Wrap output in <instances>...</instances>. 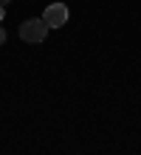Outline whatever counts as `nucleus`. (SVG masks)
Masks as SVG:
<instances>
[{
	"mask_svg": "<svg viewBox=\"0 0 141 155\" xmlns=\"http://www.w3.org/2000/svg\"><path fill=\"white\" fill-rule=\"evenodd\" d=\"M48 25H45L42 17H31V20H25L20 25V40L28 42V45H37V42H45V37H48Z\"/></svg>",
	"mask_w": 141,
	"mask_h": 155,
	"instance_id": "1",
	"label": "nucleus"
},
{
	"mask_svg": "<svg viewBox=\"0 0 141 155\" xmlns=\"http://www.w3.org/2000/svg\"><path fill=\"white\" fill-rule=\"evenodd\" d=\"M68 17H71V12H68V6H65V3H51V6H45L42 20H45L48 28H62V25L68 23Z\"/></svg>",
	"mask_w": 141,
	"mask_h": 155,
	"instance_id": "2",
	"label": "nucleus"
},
{
	"mask_svg": "<svg viewBox=\"0 0 141 155\" xmlns=\"http://www.w3.org/2000/svg\"><path fill=\"white\" fill-rule=\"evenodd\" d=\"M3 42H6V28L0 25V45H3Z\"/></svg>",
	"mask_w": 141,
	"mask_h": 155,
	"instance_id": "3",
	"label": "nucleus"
},
{
	"mask_svg": "<svg viewBox=\"0 0 141 155\" xmlns=\"http://www.w3.org/2000/svg\"><path fill=\"white\" fill-rule=\"evenodd\" d=\"M3 17H6V6H0V23H3Z\"/></svg>",
	"mask_w": 141,
	"mask_h": 155,
	"instance_id": "4",
	"label": "nucleus"
},
{
	"mask_svg": "<svg viewBox=\"0 0 141 155\" xmlns=\"http://www.w3.org/2000/svg\"><path fill=\"white\" fill-rule=\"evenodd\" d=\"M8 3H12V0H0V6H8Z\"/></svg>",
	"mask_w": 141,
	"mask_h": 155,
	"instance_id": "5",
	"label": "nucleus"
}]
</instances>
